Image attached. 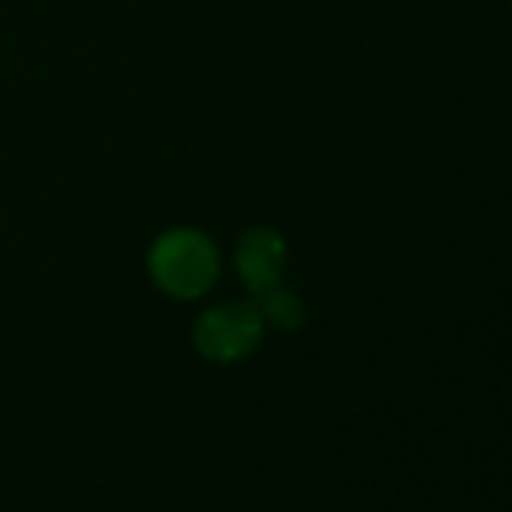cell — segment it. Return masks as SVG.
<instances>
[{"label": "cell", "mask_w": 512, "mask_h": 512, "mask_svg": "<svg viewBox=\"0 0 512 512\" xmlns=\"http://www.w3.org/2000/svg\"><path fill=\"white\" fill-rule=\"evenodd\" d=\"M148 263L157 287L175 299H196L217 278V250L202 232L193 229L160 235Z\"/></svg>", "instance_id": "obj_1"}, {"label": "cell", "mask_w": 512, "mask_h": 512, "mask_svg": "<svg viewBox=\"0 0 512 512\" xmlns=\"http://www.w3.org/2000/svg\"><path fill=\"white\" fill-rule=\"evenodd\" d=\"M196 347L211 362H238L250 356L263 338V314L256 305L229 302L211 308L196 323Z\"/></svg>", "instance_id": "obj_2"}, {"label": "cell", "mask_w": 512, "mask_h": 512, "mask_svg": "<svg viewBox=\"0 0 512 512\" xmlns=\"http://www.w3.org/2000/svg\"><path fill=\"white\" fill-rule=\"evenodd\" d=\"M284 241L281 235L269 232V229H253L241 238L238 244V275L244 278V284L250 287V293L263 296L272 287H278L281 272H284Z\"/></svg>", "instance_id": "obj_3"}, {"label": "cell", "mask_w": 512, "mask_h": 512, "mask_svg": "<svg viewBox=\"0 0 512 512\" xmlns=\"http://www.w3.org/2000/svg\"><path fill=\"white\" fill-rule=\"evenodd\" d=\"M260 299H263V305H260L263 320H269V323H275V326H281L287 332L290 329H299L305 323V308H302V302L293 293H287L281 287H272Z\"/></svg>", "instance_id": "obj_4"}]
</instances>
